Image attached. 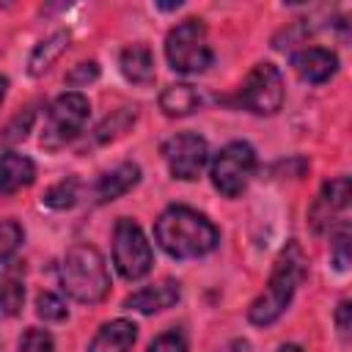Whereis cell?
<instances>
[{
    "mask_svg": "<svg viewBox=\"0 0 352 352\" xmlns=\"http://www.w3.org/2000/svg\"><path fill=\"white\" fill-rule=\"evenodd\" d=\"M154 239L170 258H201L217 248L220 231L190 206H168L154 223Z\"/></svg>",
    "mask_w": 352,
    "mask_h": 352,
    "instance_id": "obj_1",
    "label": "cell"
},
{
    "mask_svg": "<svg viewBox=\"0 0 352 352\" xmlns=\"http://www.w3.org/2000/svg\"><path fill=\"white\" fill-rule=\"evenodd\" d=\"M302 275H305V256H302L297 242H289L280 250V256L275 258V267L270 272V280H267L264 292L250 302L248 319L258 327H267V324L278 322L283 316V311L289 308Z\"/></svg>",
    "mask_w": 352,
    "mask_h": 352,
    "instance_id": "obj_2",
    "label": "cell"
},
{
    "mask_svg": "<svg viewBox=\"0 0 352 352\" xmlns=\"http://www.w3.org/2000/svg\"><path fill=\"white\" fill-rule=\"evenodd\" d=\"M58 280L63 292L85 305L102 302L110 292V272L102 253L94 245H72L58 267Z\"/></svg>",
    "mask_w": 352,
    "mask_h": 352,
    "instance_id": "obj_3",
    "label": "cell"
},
{
    "mask_svg": "<svg viewBox=\"0 0 352 352\" xmlns=\"http://www.w3.org/2000/svg\"><path fill=\"white\" fill-rule=\"evenodd\" d=\"M165 58L173 72L179 74H198L206 72L214 60L209 47V33L201 19H184L165 36Z\"/></svg>",
    "mask_w": 352,
    "mask_h": 352,
    "instance_id": "obj_4",
    "label": "cell"
},
{
    "mask_svg": "<svg viewBox=\"0 0 352 352\" xmlns=\"http://www.w3.org/2000/svg\"><path fill=\"white\" fill-rule=\"evenodd\" d=\"M88 116H91V102L85 94L66 91V94L55 96L52 104L47 107V121L41 129V146L50 151L63 148L66 143H72L82 132Z\"/></svg>",
    "mask_w": 352,
    "mask_h": 352,
    "instance_id": "obj_5",
    "label": "cell"
},
{
    "mask_svg": "<svg viewBox=\"0 0 352 352\" xmlns=\"http://www.w3.org/2000/svg\"><path fill=\"white\" fill-rule=\"evenodd\" d=\"M253 173H256V151L245 140H234L223 146L209 162L212 187L226 198L242 195Z\"/></svg>",
    "mask_w": 352,
    "mask_h": 352,
    "instance_id": "obj_6",
    "label": "cell"
},
{
    "mask_svg": "<svg viewBox=\"0 0 352 352\" xmlns=\"http://www.w3.org/2000/svg\"><path fill=\"white\" fill-rule=\"evenodd\" d=\"M283 77L272 63H256L236 91V104L253 116H275L283 107Z\"/></svg>",
    "mask_w": 352,
    "mask_h": 352,
    "instance_id": "obj_7",
    "label": "cell"
},
{
    "mask_svg": "<svg viewBox=\"0 0 352 352\" xmlns=\"http://www.w3.org/2000/svg\"><path fill=\"white\" fill-rule=\"evenodd\" d=\"M113 264L124 280H140L143 275H148V270L154 264V253H151V245H148L143 228L129 217L116 220Z\"/></svg>",
    "mask_w": 352,
    "mask_h": 352,
    "instance_id": "obj_8",
    "label": "cell"
},
{
    "mask_svg": "<svg viewBox=\"0 0 352 352\" xmlns=\"http://www.w3.org/2000/svg\"><path fill=\"white\" fill-rule=\"evenodd\" d=\"M162 157L173 179L195 182L209 162V143L195 132H179L162 143Z\"/></svg>",
    "mask_w": 352,
    "mask_h": 352,
    "instance_id": "obj_9",
    "label": "cell"
},
{
    "mask_svg": "<svg viewBox=\"0 0 352 352\" xmlns=\"http://www.w3.org/2000/svg\"><path fill=\"white\" fill-rule=\"evenodd\" d=\"M346 198H349V179L346 176L330 179L319 190V195L314 198V204L308 209V220H311L314 231H324V226H330L336 220V214L346 209Z\"/></svg>",
    "mask_w": 352,
    "mask_h": 352,
    "instance_id": "obj_10",
    "label": "cell"
},
{
    "mask_svg": "<svg viewBox=\"0 0 352 352\" xmlns=\"http://www.w3.org/2000/svg\"><path fill=\"white\" fill-rule=\"evenodd\" d=\"M182 297V286L179 280L173 278H165L160 283H151V286H143L140 292L129 294L124 300V308L129 311H138V314H160V311H168L179 302Z\"/></svg>",
    "mask_w": 352,
    "mask_h": 352,
    "instance_id": "obj_11",
    "label": "cell"
},
{
    "mask_svg": "<svg viewBox=\"0 0 352 352\" xmlns=\"http://www.w3.org/2000/svg\"><path fill=\"white\" fill-rule=\"evenodd\" d=\"M292 66H294V72L305 82H327L338 72V58H336L333 50L305 47V50H300V52L292 55Z\"/></svg>",
    "mask_w": 352,
    "mask_h": 352,
    "instance_id": "obj_12",
    "label": "cell"
},
{
    "mask_svg": "<svg viewBox=\"0 0 352 352\" xmlns=\"http://www.w3.org/2000/svg\"><path fill=\"white\" fill-rule=\"evenodd\" d=\"M138 182H140V168H138L135 162H121V165H116L113 170L102 173V176L94 182L91 192H94V201H96V204H107V201H116V198H121L124 192H129Z\"/></svg>",
    "mask_w": 352,
    "mask_h": 352,
    "instance_id": "obj_13",
    "label": "cell"
},
{
    "mask_svg": "<svg viewBox=\"0 0 352 352\" xmlns=\"http://www.w3.org/2000/svg\"><path fill=\"white\" fill-rule=\"evenodd\" d=\"M138 341V327L129 319L104 322L88 344V352H129Z\"/></svg>",
    "mask_w": 352,
    "mask_h": 352,
    "instance_id": "obj_14",
    "label": "cell"
},
{
    "mask_svg": "<svg viewBox=\"0 0 352 352\" xmlns=\"http://www.w3.org/2000/svg\"><path fill=\"white\" fill-rule=\"evenodd\" d=\"M33 179H36V165L30 157L14 151L0 154V198L33 184Z\"/></svg>",
    "mask_w": 352,
    "mask_h": 352,
    "instance_id": "obj_15",
    "label": "cell"
},
{
    "mask_svg": "<svg viewBox=\"0 0 352 352\" xmlns=\"http://www.w3.org/2000/svg\"><path fill=\"white\" fill-rule=\"evenodd\" d=\"M118 69L121 74L132 82V85H148L154 82V55L146 44H129L121 50V58H118Z\"/></svg>",
    "mask_w": 352,
    "mask_h": 352,
    "instance_id": "obj_16",
    "label": "cell"
},
{
    "mask_svg": "<svg viewBox=\"0 0 352 352\" xmlns=\"http://www.w3.org/2000/svg\"><path fill=\"white\" fill-rule=\"evenodd\" d=\"M201 94L195 85H187V82H176V85H168L162 94H160V110L170 118H182V116H190L201 107Z\"/></svg>",
    "mask_w": 352,
    "mask_h": 352,
    "instance_id": "obj_17",
    "label": "cell"
},
{
    "mask_svg": "<svg viewBox=\"0 0 352 352\" xmlns=\"http://www.w3.org/2000/svg\"><path fill=\"white\" fill-rule=\"evenodd\" d=\"M66 47H69V33H66V30H55L52 36H47L44 41H38V44L33 47L30 58H28V74H33V77L44 74V72L63 55Z\"/></svg>",
    "mask_w": 352,
    "mask_h": 352,
    "instance_id": "obj_18",
    "label": "cell"
},
{
    "mask_svg": "<svg viewBox=\"0 0 352 352\" xmlns=\"http://www.w3.org/2000/svg\"><path fill=\"white\" fill-rule=\"evenodd\" d=\"M77 190H80V182L74 179V176H69V179H60V182H55L47 192H44V206H50V209H72L74 204H77Z\"/></svg>",
    "mask_w": 352,
    "mask_h": 352,
    "instance_id": "obj_19",
    "label": "cell"
},
{
    "mask_svg": "<svg viewBox=\"0 0 352 352\" xmlns=\"http://www.w3.org/2000/svg\"><path fill=\"white\" fill-rule=\"evenodd\" d=\"M25 302V286L19 280H3L0 283V319H11L22 311Z\"/></svg>",
    "mask_w": 352,
    "mask_h": 352,
    "instance_id": "obj_20",
    "label": "cell"
},
{
    "mask_svg": "<svg viewBox=\"0 0 352 352\" xmlns=\"http://www.w3.org/2000/svg\"><path fill=\"white\" fill-rule=\"evenodd\" d=\"M22 236H25V231H22V226L16 220H3L0 223V267L16 253Z\"/></svg>",
    "mask_w": 352,
    "mask_h": 352,
    "instance_id": "obj_21",
    "label": "cell"
},
{
    "mask_svg": "<svg viewBox=\"0 0 352 352\" xmlns=\"http://www.w3.org/2000/svg\"><path fill=\"white\" fill-rule=\"evenodd\" d=\"M132 121H135V110H129V107H124V110L113 113V118H107V121L96 129V140H99V143H107V140L118 138L121 132H126V129H129V124H132Z\"/></svg>",
    "mask_w": 352,
    "mask_h": 352,
    "instance_id": "obj_22",
    "label": "cell"
},
{
    "mask_svg": "<svg viewBox=\"0 0 352 352\" xmlns=\"http://www.w3.org/2000/svg\"><path fill=\"white\" fill-rule=\"evenodd\" d=\"M36 314H38L44 322H60V319L69 316L66 302H63L58 294H52V292H41V294L36 297Z\"/></svg>",
    "mask_w": 352,
    "mask_h": 352,
    "instance_id": "obj_23",
    "label": "cell"
},
{
    "mask_svg": "<svg viewBox=\"0 0 352 352\" xmlns=\"http://www.w3.org/2000/svg\"><path fill=\"white\" fill-rule=\"evenodd\" d=\"M16 352H55V341L41 327H28L16 344Z\"/></svg>",
    "mask_w": 352,
    "mask_h": 352,
    "instance_id": "obj_24",
    "label": "cell"
},
{
    "mask_svg": "<svg viewBox=\"0 0 352 352\" xmlns=\"http://www.w3.org/2000/svg\"><path fill=\"white\" fill-rule=\"evenodd\" d=\"M330 250H333V264H336V270H346L349 267V226L346 223H341L336 231H333V236H330Z\"/></svg>",
    "mask_w": 352,
    "mask_h": 352,
    "instance_id": "obj_25",
    "label": "cell"
},
{
    "mask_svg": "<svg viewBox=\"0 0 352 352\" xmlns=\"http://www.w3.org/2000/svg\"><path fill=\"white\" fill-rule=\"evenodd\" d=\"M146 352H190V346H187V336H184L179 327L165 330V333H160V336L148 344Z\"/></svg>",
    "mask_w": 352,
    "mask_h": 352,
    "instance_id": "obj_26",
    "label": "cell"
},
{
    "mask_svg": "<svg viewBox=\"0 0 352 352\" xmlns=\"http://www.w3.org/2000/svg\"><path fill=\"white\" fill-rule=\"evenodd\" d=\"M96 77H99L96 60H82V63L72 66V72L66 74V82H69V85H88V82H94Z\"/></svg>",
    "mask_w": 352,
    "mask_h": 352,
    "instance_id": "obj_27",
    "label": "cell"
},
{
    "mask_svg": "<svg viewBox=\"0 0 352 352\" xmlns=\"http://www.w3.org/2000/svg\"><path fill=\"white\" fill-rule=\"evenodd\" d=\"M349 300H341L338 308H336V324H338V333L346 338L349 336Z\"/></svg>",
    "mask_w": 352,
    "mask_h": 352,
    "instance_id": "obj_28",
    "label": "cell"
},
{
    "mask_svg": "<svg viewBox=\"0 0 352 352\" xmlns=\"http://www.w3.org/2000/svg\"><path fill=\"white\" fill-rule=\"evenodd\" d=\"M6 94H8V80L0 74V104H3V99H6Z\"/></svg>",
    "mask_w": 352,
    "mask_h": 352,
    "instance_id": "obj_29",
    "label": "cell"
},
{
    "mask_svg": "<svg viewBox=\"0 0 352 352\" xmlns=\"http://www.w3.org/2000/svg\"><path fill=\"white\" fill-rule=\"evenodd\" d=\"M278 352H302V346H297V344H283Z\"/></svg>",
    "mask_w": 352,
    "mask_h": 352,
    "instance_id": "obj_30",
    "label": "cell"
}]
</instances>
